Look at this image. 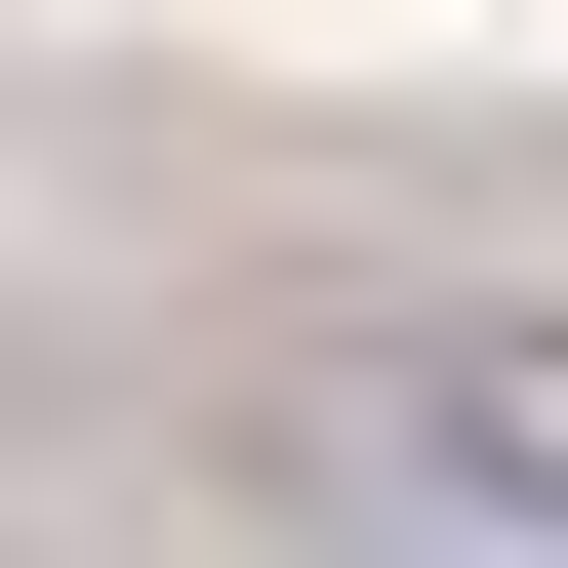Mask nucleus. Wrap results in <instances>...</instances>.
Masks as SVG:
<instances>
[{
    "label": "nucleus",
    "mask_w": 568,
    "mask_h": 568,
    "mask_svg": "<svg viewBox=\"0 0 568 568\" xmlns=\"http://www.w3.org/2000/svg\"><path fill=\"white\" fill-rule=\"evenodd\" d=\"M325 528L366 568H568V366H325Z\"/></svg>",
    "instance_id": "obj_1"
}]
</instances>
